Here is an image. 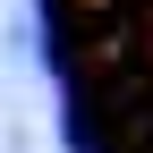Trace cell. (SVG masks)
I'll return each mask as SVG.
<instances>
[{"label":"cell","instance_id":"6da1fadb","mask_svg":"<svg viewBox=\"0 0 153 153\" xmlns=\"http://www.w3.org/2000/svg\"><path fill=\"white\" fill-rule=\"evenodd\" d=\"M51 68L76 153H153V0H51Z\"/></svg>","mask_w":153,"mask_h":153}]
</instances>
